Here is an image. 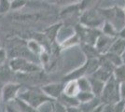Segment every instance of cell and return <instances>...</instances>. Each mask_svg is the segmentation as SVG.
<instances>
[{"label": "cell", "instance_id": "3", "mask_svg": "<svg viewBox=\"0 0 125 112\" xmlns=\"http://www.w3.org/2000/svg\"><path fill=\"white\" fill-rule=\"evenodd\" d=\"M19 98L21 100L25 101L27 104H29L31 107L37 109L38 107H40L42 104L48 101H54L51 99L49 96H47L42 90H37V89H30L26 90L24 92H19Z\"/></svg>", "mask_w": 125, "mask_h": 112}, {"label": "cell", "instance_id": "18", "mask_svg": "<svg viewBox=\"0 0 125 112\" xmlns=\"http://www.w3.org/2000/svg\"><path fill=\"white\" fill-rule=\"evenodd\" d=\"M94 97H96V96L94 95L92 92H79L78 94L77 95V98H78L79 104L91 101Z\"/></svg>", "mask_w": 125, "mask_h": 112}, {"label": "cell", "instance_id": "15", "mask_svg": "<svg viewBox=\"0 0 125 112\" xmlns=\"http://www.w3.org/2000/svg\"><path fill=\"white\" fill-rule=\"evenodd\" d=\"M104 55L107 58V60L114 65L115 67L119 66L120 64H124V63H123V60H122V57H121L120 55H119V54H116V53H114V52H111V51H107V52L104 53Z\"/></svg>", "mask_w": 125, "mask_h": 112}, {"label": "cell", "instance_id": "36", "mask_svg": "<svg viewBox=\"0 0 125 112\" xmlns=\"http://www.w3.org/2000/svg\"><path fill=\"white\" fill-rule=\"evenodd\" d=\"M123 10H124V12H125V8H124V9H123Z\"/></svg>", "mask_w": 125, "mask_h": 112}, {"label": "cell", "instance_id": "19", "mask_svg": "<svg viewBox=\"0 0 125 112\" xmlns=\"http://www.w3.org/2000/svg\"><path fill=\"white\" fill-rule=\"evenodd\" d=\"M77 80H78V87H79L80 92H92L90 80H89L88 78H84L83 77V78H80Z\"/></svg>", "mask_w": 125, "mask_h": 112}, {"label": "cell", "instance_id": "1", "mask_svg": "<svg viewBox=\"0 0 125 112\" xmlns=\"http://www.w3.org/2000/svg\"><path fill=\"white\" fill-rule=\"evenodd\" d=\"M120 86V83L115 80L113 74H112L109 80L105 82L104 90L100 96L102 103L104 105H114L120 100H121Z\"/></svg>", "mask_w": 125, "mask_h": 112}, {"label": "cell", "instance_id": "16", "mask_svg": "<svg viewBox=\"0 0 125 112\" xmlns=\"http://www.w3.org/2000/svg\"><path fill=\"white\" fill-rule=\"evenodd\" d=\"M113 77L118 82H124L125 81V64H122L115 67L113 71Z\"/></svg>", "mask_w": 125, "mask_h": 112}, {"label": "cell", "instance_id": "13", "mask_svg": "<svg viewBox=\"0 0 125 112\" xmlns=\"http://www.w3.org/2000/svg\"><path fill=\"white\" fill-rule=\"evenodd\" d=\"M16 107L19 109L20 112H37V110L36 108H34L33 107H31L29 104H27L25 101L21 100V98L17 97L14 100Z\"/></svg>", "mask_w": 125, "mask_h": 112}, {"label": "cell", "instance_id": "9", "mask_svg": "<svg viewBox=\"0 0 125 112\" xmlns=\"http://www.w3.org/2000/svg\"><path fill=\"white\" fill-rule=\"evenodd\" d=\"M89 80H90V84H91V89H92V92L94 93L96 97H99L102 94V92L104 90V87L105 82L95 79L94 77L89 76Z\"/></svg>", "mask_w": 125, "mask_h": 112}, {"label": "cell", "instance_id": "17", "mask_svg": "<svg viewBox=\"0 0 125 112\" xmlns=\"http://www.w3.org/2000/svg\"><path fill=\"white\" fill-rule=\"evenodd\" d=\"M83 51L86 53L88 59L98 58L100 54L99 51L96 50V48L94 45H89V44H84L83 45Z\"/></svg>", "mask_w": 125, "mask_h": 112}, {"label": "cell", "instance_id": "32", "mask_svg": "<svg viewBox=\"0 0 125 112\" xmlns=\"http://www.w3.org/2000/svg\"><path fill=\"white\" fill-rule=\"evenodd\" d=\"M67 112H82L79 107H67Z\"/></svg>", "mask_w": 125, "mask_h": 112}, {"label": "cell", "instance_id": "4", "mask_svg": "<svg viewBox=\"0 0 125 112\" xmlns=\"http://www.w3.org/2000/svg\"><path fill=\"white\" fill-rule=\"evenodd\" d=\"M9 65L12 71L25 73V74L36 73L40 70V67L37 64L32 63L24 57H14L10 60Z\"/></svg>", "mask_w": 125, "mask_h": 112}, {"label": "cell", "instance_id": "33", "mask_svg": "<svg viewBox=\"0 0 125 112\" xmlns=\"http://www.w3.org/2000/svg\"><path fill=\"white\" fill-rule=\"evenodd\" d=\"M119 37H121V38L125 39V26L119 32Z\"/></svg>", "mask_w": 125, "mask_h": 112}, {"label": "cell", "instance_id": "6", "mask_svg": "<svg viewBox=\"0 0 125 112\" xmlns=\"http://www.w3.org/2000/svg\"><path fill=\"white\" fill-rule=\"evenodd\" d=\"M21 89L20 84L16 83H8L2 89V100L6 104H9L10 102L14 101L19 95V92Z\"/></svg>", "mask_w": 125, "mask_h": 112}, {"label": "cell", "instance_id": "2", "mask_svg": "<svg viewBox=\"0 0 125 112\" xmlns=\"http://www.w3.org/2000/svg\"><path fill=\"white\" fill-rule=\"evenodd\" d=\"M100 13L105 19V21L110 22L120 32L125 26V12L124 10L120 7H112L101 10Z\"/></svg>", "mask_w": 125, "mask_h": 112}, {"label": "cell", "instance_id": "24", "mask_svg": "<svg viewBox=\"0 0 125 112\" xmlns=\"http://www.w3.org/2000/svg\"><path fill=\"white\" fill-rule=\"evenodd\" d=\"M11 10V3L10 0H0V14L7 13Z\"/></svg>", "mask_w": 125, "mask_h": 112}, {"label": "cell", "instance_id": "14", "mask_svg": "<svg viewBox=\"0 0 125 112\" xmlns=\"http://www.w3.org/2000/svg\"><path fill=\"white\" fill-rule=\"evenodd\" d=\"M102 33L104 35H106L108 37H119V31L115 28L110 22L108 21H104L102 28Z\"/></svg>", "mask_w": 125, "mask_h": 112}, {"label": "cell", "instance_id": "11", "mask_svg": "<svg viewBox=\"0 0 125 112\" xmlns=\"http://www.w3.org/2000/svg\"><path fill=\"white\" fill-rule=\"evenodd\" d=\"M101 104H102V101H101L99 97H94V99H92L91 101L79 104L78 107L82 112H93Z\"/></svg>", "mask_w": 125, "mask_h": 112}, {"label": "cell", "instance_id": "27", "mask_svg": "<svg viewBox=\"0 0 125 112\" xmlns=\"http://www.w3.org/2000/svg\"><path fill=\"white\" fill-rule=\"evenodd\" d=\"M11 3V10H17L26 4V0H12Z\"/></svg>", "mask_w": 125, "mask_h": 112}, {"label": "cell", "instance_id": "25", "mask_svg": "<svg viewBox=\"0 0 125 112\" xmlns=\"http://www.w3.org/2000/svg\"><path fill=\"white\" fill-rule=\"evenodd\" d=\"M95 2L96 0H81L79 4V9L80 10H86L89 9H92V7Z\"/></svg>", "mask_w": 125, "mask_h": 112}, {"label": "cell", "instance_id": "10", "mask_svg": "<svg viewBox=\"0 0 125 112\" xmlns=\"http://www.w3.org/2000/svg\"><path fill=\"white\" fill-rule=\"evenodd\" d=\"M80 92L79 87H78V83L77 80H69L66 85H64L63 88V94L68 96H73V97H77L78 92Z\"/></svg>", "mask_w": 125, "mask_h": 112}, {"label": "cell", "instance_id": "31", "mask_svg": "<svg viewBox=\"0 0 125 112\" xmlns=\"http://www.w3.org/2000/svg\"><path fill=\"white\" fill-rule=\"evenodd\" d=\"M120 97H121V100H125V81L120 83Z\"/></svg>", "mask_w": 125, "mask_h": 112}, {"label": "cell", "instance_id": "8", "mask_svg": "<svg viewBox=\"0 0 125 112\" xmlns=\"http://www.w3.org/2000/svg\"><path fill=\"white\" fill-rule=\"evenodd\" d=\"M117 37H108L106 35H104L102 33V35H100V37L97 38L96 43L94 45V47L96 48V50L99 51V53L104 54L107 51H109V49L111 47V45L113 44Z\"/></svg>", "mask_w": 125, "mask_h": 112}, {"label": "cell", "instance_id": "34", "mask_svg": "<svg viewBox=\"0 0 125 112\" xmlns=\"http://www.w3.org/2000/svg\"><path fill=\"white\" fill-rule=\"evenodd\" d=\"M60 2H62L63 4H69V5H73L74 2L76 1V0H59Z\"/></svg>", "mask_w": 125, "mask_h": 112}, {"label": "cell", "instance_id": "22", "mask_svg": "<svg viewBox=\"0 0 125 112\" xmlns=\"http://www.w3.org/2000/svg\"><path fill=\"white\" fill-rule=\"evenodd\" d=\"M37 112H53L54 111V103H52V101L45 102L40 107H37Z\"/></svg>", "mask_w": 125, "mask_h": 112}, {"label": "cell", "instance_id": "7", "mask_svg": "<svg viewBox=\"0 0 125 112\" xmlns=\"http://www.w3.org/2000/svg\"><path fill=\"white\" fill-rule=\"evenodd\" d=\"M63 88H64V85L62 83H52V84L43 86L41 90L51 99L55 100V99H59L63 93Z\"/></svg>", "mask_w": 125, "mask_h": 112}, {"label": "cell", "instance_id": "30", "mask_svg": "<svg viewBox=\"0 0 125 112\" xmlns=\"http://www.w3.org/2000/svg\"><path fill=\"white\" fill-rule=\"evenodd\" d=\"M6 59H7V53H6L5 50L0 49V65H2L4 64Z\"/></svg>", "mask_w": 125, "mask_h": 112}, {"label": "cell", "instance_id": "26", "mask_svg": "<svg viewBox=\"0 0 125 112\" xmlns=\"http://www.w3.org/2000/svg\"><path fill=\"white\" fill-rule=\"evenodd\" d=\"M113 106H114V112H125V100H120Z\"/></svg>", "mask_w": 125, "mask_h": 112}, {"label": "cell", "instance_id": "5", "mask_svg": "<svg viewBox=\"0 0 125 112\" xmlns=\"http://www.w3.org/2000/svg\"><path fill=\"white\" fill-rule=\"evenodd\" d=\"M81 24L87 27L97 28L100 25H103L104 22V17L100 13V11L95 10L94 9H89L84 10L81 16Z\"/></svg>", "mask_w": 125, "mask_h": 112}, {"label": "cell", "instance_id": "23", "mask_svg": "<svg viewBox=\"0 0 125 112\" xmlns=\"http://www.w3.org/2000/svg\"><path fill=\"white\" fill-rule=\"evenodd\" d=\"M12 71L11 68L9 66H5V65H0V80H4L8 79L10 77V74Z\"/></svg>", "mask_w": 125, "mask_h": 112}, {"label": "cell", "instance_id": "35", "mask_svg": "<svg viewBox=\"0 0 125 112\" xmlns=\"http://www.w3.org/2000/svg\"><path fill=\"white\" fill-rule=\"evenodd\" d=\"M122 60H123V63L125 64V51H124V52H123V54H122Z\"/></svg>", "mask_w": 125, "mask_h": 112}, {"label": "cell", "instance_id": "12", "mask_svg": "<svg viewBox=\"0 0 125 112\" xmlns=\"http://www.w3.org/2000/svg\"><path fill=\"white\" fill-rule=\"evenodd\" d=\"M124 51H125V39L118 37L115 39L113 44L111 45V47L109 49V51L122 56Z\"/></svg>", "mask_w": 125, "mask_h": 112}, {"label": "cell", "instance_id": "29", "mask_svg": "<svg viewBox=\"0 0 125 112\" xmlns=\"http://www.w3.org/2000/svg\"><path fill=\"white\" fill-rule=\"evenodd\" d=\"M6 112H20L19 111V109L16 107V106L14 105L13 107L11 106L10 104L9 103V104H7L6 105V109H5Z\"/></svg>", "mask_w": 125, "mask_h": 112}, {"label": "cell", "instance_id": "28", "mask_svg": "<svg viewBox=\"0 0 125 112\" xmlns=\"http://www.w3.org/2000/svg\"><path fill=\"white\" fill-rule=\"evenodd\" d=\"M54 112H67V107L60 101L54 102Z\"/></svg>", "mask_w": 125, "mask_h": 112}, {"label": "cell", "instance_id": "38", "mask_svg": "<svg viewBox=\"0 0 125 112\" xmlns=\"http://www.w3.org/2000/svg\"><path fill=\"white\" fill-rule=\"evenodd\" d=\"M53 112H54V111H53Z\"/></svg>", "mask_w": 125, "mask_h": 112}, {"label": "cell", "instance_id": "37", "mask_svg": "<svg viewBox=\"0 0 125 112\" xmlns=\"http://www.w3.org/2000/svg\"><path fill=\"white\" fill-rule=\"evenodd\" d=\"M3 112H6V111H3Z\"/></svg>", "mask_w": 125, "mask_h": 112}, {"label": "cell", "instance_id": "20", "mask_svg": "<svg viewBox=\"0 0 125 112\" xmlns=\"http://www.w3.org/2000/svg\"><path fill=\"white\" fill-rule=\"evenodd\" d=\"M61 28V24H56V25H53V26L50 27L49 29L46 30V36L48 37L49 39H52L53 40L55 37H57L58 32Z\"/></svg>", "mask_w": 125, "mask_h": 112}, {"label": "cell", "instance_id": "21", "mask_svg": "<svg viewBox=\"0 0 125 112\" xmlns=\"http://www.w3.org/2000/svg\"><path fill=\"white\" fill-rule=\"evenodd\" d=\"M27 46H28L29 51H32V52H34L35 54L36 53L39 54V53H42V52H43V49H42V47L39 45V43H37V41H35V40H31L30 42H28Z\"/></svg>", "mask_w": 125, "mask_h": 112}]
</instances>
